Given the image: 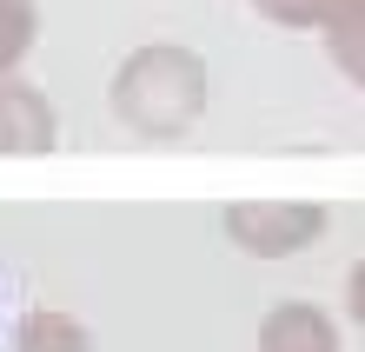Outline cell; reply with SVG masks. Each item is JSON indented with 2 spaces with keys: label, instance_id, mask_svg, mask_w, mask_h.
<instances>
[{
  "label": "cell",
  "instance_id": "cell-1",
  "mask_svg": "<svg viewBox=\"0 0 365 352\" xmlns=\"http://www.w3.org/2000/svg\"><path fill=\"white\" fill-rule=\"evenodd\" d=\"M206 60L192 47H173V40H153V47H133L113 67V86H106V106L126 134L140 140H180L200 126L206 114Z\"/></svg>",
  "mask_w": 365,
  "mask_h": 352
},
{
  "label": "cell",
  "instance_id": "cell-2",
  "mask_svg": "<svg viewBox=\"0 0 365 352\" xmlns=\"http://www.w3.org/2000/svg\"><path fill=\"white\" fill-rule=\"evenodd\" d=\"M220 226H226L232 246L252 253V259H292V253H306V246L326 239L332 213L319 200H232L220 213Z\"/></svg>",
  "mask_w": 365,
  "mask_h": 352
},
{
  "label": "cell",
  "instance_id": "cell-3",
  "mask_svg": "<svg viewBox=\"0 0 365 352\" xmlns=\"http://www.w3.org/2000/svg\"><path fill=\"white\" fill-rule=\"evenodd\" d=\"M53 146H60L53 100L40 94L34 80L7 74L0 80V153H7V160H27V153H53Z\"/></svg>",
  "mask_w": 365,
  "mask_h": 352
},
{
  "label": "cell",
  "instance_id": "cell-4",
  "mask_svg": "<svg viewBox=\"0 0 365 352\" xmlns=\"http://www.w3.org/2000/svg\"><path fill=\"white\" fill-rule=\"evenodd\" d=\"M339 319L312 299H279L259 319V352H339Z\"/></svg>",
  "mask_w": 365,
  "mask_h": 352
},
{
  "label": "cell",
  "instance_id": "cell-5",
  "mask_svg": "<svg viewBox=\"0 0 365 352\" xmlns=\"http://www.w3.org/2000/svg\"><path fill=\"white\" fill-rule=\"evenodd\" d=\"M319 34H326V60L365 94V0H339Z\"/></svg>",
  "mask_w": 365,
  "mask_h": 352
},
{
  "label": "cell",
  "instance_id": "cell-6",
  "mask_svg": "<svg viewBox=\"0 0 365 352\" xmlns=\"http://www.w3.org/2000/svg\"><path fill=\"white\" fill-rule=\"evenodd\" d=\"M14 352H93V333L73 313H27L14 326Z\"/></svg>",
  "mask_w": 365,
  "mask_h": 352
},
{
  "label": "cell",
  "instance_id": "cell-7",
  "mask_svg": "<svg viewBox=\"0 0 365 352\" xmlns=\"http://www.w3.org/2000/svg\"><path fill=\"white\" fill-rule=\"evenodd\" d=\"M34 40H40V7L34 0H0V80L27 67Z\"/></svg>",
  "mask_w": 365,
  "mask_h": 352
},
{
  "label": "cell",
  "instance_id": "cell-8",
  "mask_svg": "<svg viewBox=\"0 0 365 352\" xmlns=\"http://www.w3.org/2000/svg\"><path fill=\"white\" fill-rule=\"evenodd\" d=\"M259 7V20H272V27H326V14L339 7V0H252Z\"/></svg>",
  "mask_w": 365,
  "mask_h": 352
},
{
  "label": "cell",
  "instance_id": "cell-9",
  "mask_svg": "<svg viewBox=\"0 0 365 352\" xmlns=\"http://www.w3.org/2000/svg\"><path fill=\"white\" fill-rule=\"evenodd\" d=\"M346 319L365 333V259H352V273H346Z\"/></svg>",
  "mask_w": 365,
  "mask_h": 352
}]
</instances>
